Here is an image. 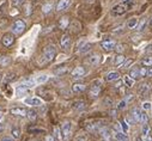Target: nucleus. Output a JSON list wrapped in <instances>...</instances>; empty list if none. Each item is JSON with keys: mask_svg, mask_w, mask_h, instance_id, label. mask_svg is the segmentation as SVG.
Returning a JSON list of instances; mask_svg holds the SVG:
<instances>
[{"mask_svg": "<svg viewBox=\"0 0 152 141\" xmlns=\"http://www.w3.org/2000/svg\"><path fill=\"white\" fill-rule=\"evenodd\" d=\"M146 25H147V19H146V18H142V19L138 23L137 30H138L139 32H141V31H144V30L146 29Z\"/></svg>", "mask_w": 152, "mask_h": 141, "instance_id": "obj_23", "label": "nucleus"}, {"mask_svg": "<svg viewBox=\"0 0 152 141\" xmlns=\"http://www.w3.org/2000/svg\"><path fill=\"white\" fill-rule=\"evenodd\" d=\"M86 74V69L82 66H78V67H75L72 72H71V76L74 78V79H78V78H82Z\"/></svg>", "mask_w": 152, "mask_h": 141, "instance_id": "obj_7", "label": "nucleus"}, {"mask_svg": "<svg viewBox=\"0 0 152 141\" xmlns=\"http://www.w3.org/2000/svg\"><path fill=\"white\" fill-rule=\"evenodd\" d=\"M107 104H109V105H111L113 104V102H111V99H108V98H105V100H104Z\"/></svg>", "mask_w": 152, "mask_h": 141, "instance_id": "obj_53", "label": "nucleus"}, {"mask_svg": "<svg viewBox=\"0 0 152 141\" xmlns=\"http://www.w3.org/2000/svg\"><path fill=\"white\" fill-rule=\"evenodd\" d=\"M69 44H71V36H69L68 33L62 35V37H61V40H60V47H61L62 49H68Z\"/></svg>", "mask_w": 152, "mask_h": 141, "instance_id": "obj_13", "label": "nucleus"}, {"mask_svg": "<svg viewBox=\"0 0 152 141\" xmlns=\"http://www.w3.org/2000/svg\"><path fill=\"white\" fill-rule=\"evenodd\" d=\"M86 62L90 65V66H97L99 62H101V55L98 54V53H94V54H91L88 59H86Z\"/></svg>", "mask_w": 152, "mask_h": 141, "instance_id": "obj_10", "label": "nucleus"}, {"mask_svg": "<svg viewBox=\"0 0 152 141\" xmlns=\"http://www.w3.org/2000/svg\"><path fill=\"white\" fill-rule=\"evenodd\" d=\"M115 139H116V141H129L128 136L125 133H122V132L115 133Z\"/></svg>", "mask_w": 152, "mask_h": 141, "instance_id": "obj_24", "label": "nucleus"}, {"mask_svg": "<svg viewBox=\"0 0 152 141\" xmlns=\"http://www.w3.org/2000/svg\"><path fill=\"white\" fill-rule=\"evenodd\" d=\"M101 90H102V83L99 80H95L91 84V86H90V91H89L90 92V96L92 98H96L101 93Z\"/></svg>", "mask_w": 152, "mask_h": 141, "instance_id": "obj_4", "label": "nucleus"}, {"mask_svg": "<svg viewBox=\"0 0 152 141\" xmlns=\"http://www.w3.org/2000/svg\"><path fill=\"white\" fill-rule=\"evenodd\" d=\"M91 47H92V46H91V43L85 42V44L79 49V53H80V54H85V53H88V52L91 49Z\"/></svg>", "mask_w": 152, "mask_h": 141, "instance_id": "obj_32", "label": "nucleus"}, {"mask_svg": "<svg viewBox=\"0 0 152 141\" xmlns=\"http://www.w3.org/2000/svg\"><path fill=\"white\" fill-rule=\"evenodd\" d=\"M148 92H150V86H148V84H142V85H140V87H139V93L141 94V97H146V94H148Z\"/></svg>", "mask_w": 152, "mask_h": 141, "instance_id": "obj_19", "label": "nucleus"}, {"mask_svg": "<svg viewBox=\"0 0 152 141\" xmlns=\"http://www.w3.org/2000/svg\"><path fill=\"white\" fill-rule=\"evenodd\" d=\"M126 105H127V100H126V99L120 100L119 104H118V110H124V109L126 108Z\"/></svg>", "mask_w": 152, "mask_h": 141, "instance_id": "obj_35", "label": "nucleus"}, {"mask_svg": "<svg viewBox=\"0 0 152 141\" xmlns=\"http://www.w3.org/2000/svg\"><path fill=\"white\" fill-rule=\"evenodd\" d=\"M3 130H4V124L0 122V132H3Z\"/></svg>", "mask_w": 152, "mask_h": 141, "instance_id": "obj_56", "label": "nucleus"}, {"mask_svg": "<svg viewBox=\"0 0 152 141\" xmlns=\"http://www.w3.org/2000/svg\"><path fill=\"white\" fill-rule=\"evenodd\" d=\"M84 1H86V3H92L94 0H84Z\"/></svg>", "mask_w": 152, "mask_h": 141, "instance_id": "obj_58", "label": "nucleus"}, {"mask_svg": "<svg viewBox=\"0 0 152 141\" xmlns=\"http://www.w3.org/2000/svg\"><path fill=\"white\" fill-rule=\"evenodd\" d=\"M145 50H146V53H152V43H151V44H148V46H147V48H146Z\"/></svg>", "mask_w": 152, "mask_h": 141, "instance_id": "obj_51", "label": "nucleus"}, {"mask_svg": "<svg viewBox=\"0 0 152 141\" xmlns=\"http://www.w3.org/2000/svg\"><path fill=\"white\" fill-rule=\"evenodd\" d=\"M20 84H22L24 87H26L28 90H30V89H32V87L36 85V81H35L34 79H26V80H23Z\"/></svg>", "mask_w": 152, "mask_h": 141, "instance_id": "obj_20", "label": "nucleus"}, {"mask_svg": "<svg viewBox=\"0 0 152 141\" xmlns=\"http://www.w3.org/2000/svg\"><path fill=\"white\" fill-rule=\"evenodd\" d=\"M24 103L26 105H30V107H41L43 104L42 99L37 98V97H29V98H25L24 99Z\"/></svg>", "mask_w": 152, "mask_h": 141, "instance_id": "obj_6", "label": "nucleus"}, {"mask_svg": "<svg viewBox=\"0 0 152 141\" xmlns=\"http://www.w3.org/2000/svg\"><path fill=\"white\" fill-rule=\"evenodd\" d=\"M138 19L137 18H131L128 22H127V28L128 29H135L138 26Z\"/></svg>", "mask_w": 152, "mask_h": 141, "instance_id": "obj_28", "label": "nucleus"}, {"mask_svg": "<svg viewBox=\"0 0 152 141\" xmlns=\"http://www.w3.org/2000/svg\"><path fill=\"white\" fill-rule=\"evenodd\" d=\"M134 5V0H124L122 3L115 5L111 9V15L113 16H122L126 12H128Z\"/></svg>", "mask_w": 152, "mask_h": 141, "instance_id": "obj_1", "label": "nucleus"}, {"mask_svg": "<svg viewBox=\"0 0 152 141\" xmlns=\"http://www.w3.org/2000/svg\"><path fill=\"white\" fill-rule=\"evenodd\" d=\"M119 79H120V74L118 72H109L105 77L107 81H115V80H119Z\"/></svg>", "mask_w": 152, "mask_h": 141, "instance_id": "obj_17", "label": "nucleus"}, {"mask_svg": "<svg viewBox=\"0 0 152 141\" xmlns=\"http://www.w3.org/2000/svg\"><path fill=\"white\" fill-rule=\"evenodd\" d=\"M131 115H132V117L134 118V121L135 122H142V117H144V115H145V113L144 111H141L139 108H134L132 111H131Z\"/></svg>", "mask_w": 152, "mask_h": 141, "instance_id": "obj_11", "label": "nucleus"}, {"mask_svg": "<svg viewBox=\"0 0 152 141\" xmlns=\"http://www.w3.org/2000/svg\"><path fill=\"white\" fill-rule=\"evenodd\" d=\"M10 111H11V114L15 115V116H20V117H25V116H28V110H26L25 108L17 107V108H12Z\"/></svg>", "mask_w": 152, "mask_h": 141, "instance_id": "obj_12", "label": "nucleus"}, {"mask_svg": "<svg viewBox=\"0 0 152 141\" xmlns=\"http://www.w3.org/2000/svg\"><path fill=\"white\" fill-rule=\"evenodd\" d=\"M77 141H86V140H85V137L80 136V137H78V139H77Z\"/></svg>", "mask_w": 152, "mask_h": 141, "instance_id": "obj_54", "label": "nucleus"}, {"mask_svg": "<svg viewBox=\"0 0 152 141\" xmlns=\"http://www.w3.org/2000/svg\"><path fill=\"white\" fill-rule=\"evenodd\" d=\"M1 141H15V139L11 137V136H5V137L1 139Z\"/></svg>", "mask_w": 152, "mask_h": 141, "instance_id": "obj_49", "label": "nucleus"}, {"mask_svg": "<svg viewBox=\"0 0 152 141\" xmlns=\"http://www.w3.org/2000/svg\"><path fill=\"white\" fill-rule=\"evenodd\" d=\"M54 137L56 139V140H62V132H61V129L59 128V127H54Z\"/></svg>", "mask_w": 152, "mask_h": 141, "instance_id": "obj_30", "label": "nucleus"}, {"mask_svg": "<svg viewBox=\"0 0 152 141\" xmlns=\"http://www.w3.org/2000/svg\"><path fill=\"white\" fill-rule=\"evenodd\" d=\"M86 108V105H85V102L83 100H78V102H74L73 105H72V109L75 110V111H82Z\"/></svg>", "mask_w": 152, "mask_h": 141, "instance_id": "obj_15", "label": "nucleus"}, {"mask_svg": "<svg viewBox=\"0 0 152 141\" xmlns=\"http://www.w3.org/2000/svg\"><path fill=\"white\" fill-rule=\"evenodd\" d=\"M122 29H124V24H121V25L116 26L115 29L113 30V32H115V33H116V32H121V31H122Z\"/></svg>", "mask_w": 152, "mask_h": 141, "instance_id": "obj_45", "label": "nucleus"}, {"mask_svg": "<svg viewBox=\"0 0 152 141\" xmlns=\"http://www.w3.org/2000/svg\"><path fill=\"white\" fill-rule=\"evenodd\" d=\"M30 9H31V5L30 4H26V7H25V15L26 16H29L31 13V10Z\"/></svg>", "mask_w": 152, "mask_h": 141, "instance_id": "obj_47", "label": "nucleus"}, {"mask_svg": "<svg viewBox=\"0 0 152 141\" xmlns=\"http://www.w3.org/2000/svg\"><path fill=\"white\" fill-rule=\"evenodd\" d=\"M147 77H152V67H148L147 69Z\"/></svg>", "mask_w": 152, "mask_h": 141, "instance_id": "obj_52", "label": "nucleus"}, {"mask_svg": "<svg viewBox=\"0 0 152 141\" xmlns=\"http://www.w3.org/2000/svg\"><path fill=\"white\" fill-rule=\"evenodd\" d=\"M129 77L134 80H137L138 78H140V74H139V68H132L131 69V72H129Z\"/></svg>", "mask_w": 152, "mask_h": 141, "instance_id": "obj_27", "label": "nucleus"}, {"mask_svg": "<svg viewBox=\"0 0 152 141\" xmlns=\"http://www.w3.org/2000/svg\"><path fill=\"white\" fill-rule=\"evenodd\" d=\"M124 81H125V84H126L127 87H132V86L134 85V83H135V80L132 79L129 76H126V77L124 78Z\"/></svg>", "mask_w": 152, "mask_h": 141, "instance_id": "obj_29", "label": "nucleus"}, {"mask_svg": "<svg viewBox=\"0 0 152 141\" xmlns=\"http://www.w3.org/2000/svg\"><path fill=\"white\" fill-rule=\"evenodd\" d=\"M110 114H111V116H116V115H115V114H116V110H111Z\"/></svg>", "mask_w": 152, "mask_h": 141, "instance_id": "obj_55", "label": "nucleus"}, {"mask_svg": "<svg viewBox=\"0 0 152 141\" xmlns=\"http://www.w3.org/2000/svg\"><path fill=\"white\" fill-rule=\"evenodd\" d=\"M135 141H142V139H141V137H140V136H138V137H137V139H135Z\"/></svg>", "mask_w": 152, "mask_h": 141, "instance_id": "obj_57", "label": "nucleus"}, {"mask_svg": "<svg viewBox=\"0 0 152 141\" xmlns=\"http://www.w3.org/2000/svg\"><path fill=\"white\" fill-rule=\"evenodd\" d=\"M67 72V68L66 67H62V68H59V69H55L54 70V73L56 74V76H61V74H64V73H66Z\"/></svg>", "mask_w": 152, "mask_h": 141, "instance_id": "obj_36", "label": "nucleus"}, {"mask_svg": "<svg viewBox=\"0 0 152 141\" xmlns=\"http://www.w3.org/2000/svg\"><path fill=\"white\" fill-rule=\"evenodd\" d=\"M148 133H150V127H148V124H147V123L142 124V129H141V134H142V136L145 137Z\"/></svg>", "mask_w": 152, "mask_h": 141, "instance_id": "obj_34", "label": "nucleus"}, {"mask_svg": "<svg viewBox=\"0 0 152 141\" xmlns=\"http://www.w3.org/2000/svg\"><path fill=\"white\" fill-rule=\"evenodd\" d=\"M125 121L128 123V124H133V123H135V121H134V118L132 117V115H129V116H127L126 118H125Z\"/></svg>", "mask_w": 152, "mask_h": 141, "instance_id": "obj_42", "label": "nucleus"}, {"mask_svg": "<svg viewBox=\"0 0 152 141\" xmlns=\"http://www.w3.org/2000/svg\"><path fill=\"white\" fill-rule=\"evenodd\" d=\"M151 108H152V104H151L150 102H144V103H142V109H144V110L147 111V110H150Z\"/></svg>", "mask_w": 152, "mask_h": 141, "instance_id": "obj_38", "label": "nucleus"}, {"mask_svg": "<svg viewBox=\"0 0 152 141\" xmlns=\"http://www.w3.org/2000/svg\"><path fill=\"white\" fill-rule=\"evenodd\" d=\"M1 42L5 47H10L15 42V36L12 33H5L3 36V39H1Z\"/></svg>", "mask_w": 152, "mask_h": 141, "instance_id": "obj_14", "label": "nucleus"}, {"mask_svg": "<svg viewBox=\"0 0 152 141\" xmlns=\"http://www.w3.org/2000/svg\"><path fill=\"white\" fill-rule=\"evenodd\" d=\"M61 132H62V140H68L71 136V132H72V123L68 121H65L61 124Z\"/></svg>", "mask_w": 152, "mask_h": 141, "instance_id": "obj_5", "label": "nucleus"}, {"mask_svg": "<svg viewBox=\"0 0 152 141\" xmlns=\"http://www.w3.org/2000/svg\"><path fill=\"white\" fill-rule=\"evenodd\" d=\"M69 25V18L68 17H61L60 18V20H59V26H60V29H62V30H65V29H67V26Z\"/></svg>", "mask_w": 152, "mask_h": 141, "instance_id": "obj_18", "label": "nucleus"}, {"mask_svg": "<svg viewBox=\"0 0 152 141\" xmlns=\"http://www.w3.org/2000/svg\"><path fill=\"white\" fill-rule=\"evenodd\" d=\"M132 63H133V60H131V59H129V60H126V61L121 65V68H128Z\"/></svg>", "mask_w": 152, "mask_h": 141, "instance_id": "obj_39", "label": "nucleus"}, {"mask_svg": "<svg viewBox=\"0 0 152 141\" xmlns=\"http://www.w3.org/2000/svg\"><path fill=\"white\" fill-rule=\"evenodd\" d=\"M55 55H56V48H55L53 44H49V46H47V47L43 49V55H42V57L45 59L46 62H50V61L55 57Z\"/></svg>", "mask_w": 152, "mask_h": 141, "instance_id": "obj_2", "label": "nucleus"}, {"mask_svg": "<svg viewBox=\"0 0 152 141\" xmlns=\"http://www.w3.org/2000/svg\"><path fill=\"white\" fill-rule=\"evenodd\" d=\"M72 4V0H59V3L56 5V11L58 12H64L66 11Z\"/></svg>", "mask_w": 152, "mask_h": 141, "instance_id": "obj_9", "label": "nucleus"}, {"mask_svg": "<svg viewBox=\"0 0 152 141\" xmlns=\"http://www.w3.org/2000/svg\"><path fill=\"white\" fill-rule=\"evenodd\" d=\"M101 134H102V136H103V139L105 141H110V132H109V129H107V128L101 129Z\"/></svg>", "mask_w": 152, "mask_h": 141, "instance_id": "obj_31", "label": "nucleus"}, {"mask_svg": "<svg viewBox=\"0 0 152 141\" xmlns=\"http://www.w3.org/2000/svg\"><path fill=\"white\" fill-rule=\"evenodd\" d=\"M1 117H3V115H1V114H0V120H1Z\"/></svg>", "mask_w": 152, "mask_h": 141, "instance_id": "obj_60", "label": "nucleus"}, {"mask_svg": "<svg viewBox=\"0 0 152 141\" xmlns=\"http://www.w3.org/2000/svg\"><path fill=\"white\" fill-rule=\"evenodd\" d=\"M125 61H126V59L122 54H119V55H116L115 57H114V65L115 66H121Z\"/></svg>", "mask_w": 152, "mask_h": 141, "instance_id": "obj_22", "label": "nucleus"}, {"mask_svg": "<svg viewBox=\"0 0 152 141\" xmlns=\"http://www.w3.org/2000/svg\"><path fill=\"white\" fill-rule=\"evenodd\" d=\"M139 74H140L141 78L147 77V69H146L145 67H140V68H139Z\"/></svg>", "mask_w": 152, "mask_h": 141, "instance_id": "obj_37", "label": "nucleus"}, {"mask_svg": "<svg viewBox=\"0 0 152 141\" xmlns=\"http://www.w3.org/2000/svg\"><path fill=\"white\" fill-rule=\"evenodd\" d=\"M28 117H29V120H35L36 118V111H34V110H29L28 111Z\"/></svg>", "mask_w": 152, "mask_h": 141, "instance_id": "obj_40", "label": "nucleus"}, {"mask_svg": "<svg viewBox=\"0 0 152 141\" xmlns=\"http://www.w3.org/2000/svg\"><path fill=\"white\" fill-rule=\"evenodd\" d=\"M25 28H26L25 22L22 20V19H17V20H15L13 24H12V32L16 33V35H19V33L24 32Z\"/></svg>", "mask_w": 152, "mask_h": 141, "instance_id": "obj_3", "label": "nucleus"}, {"mask_svg": "<svg viewBox=\"0 0 152 141\" xmlns=\"http://www.w3.org/2000/svg\"><path fill=\"white\" fill-rule=\"evenodd\" d=\"M120 124H121V128L124 129V132L126 133V132L128 130V123H127L126 121H121V122H120Z\"/></svg>", "mask_w": 152, "mask_h": 141, "instance_id": "obj_41", "label": "nucleus"}, {"mask_svg": "<svg viewBox=\"0 0 152 141\" xmlns=\"http://www.w3.org/2000/svg\"><path fill=\"white\" fill-rule=\"evenodd\" d=\"M124 46L122 44H116V47H115V50L118 52V53H121V52H124Z\"/></svg>", "mask_w": 152, "mask_h": 141, "instance_id": "obj_46", "label": "nucleus"}, {"mask_svg": "<svg viewBox=\"0 0 152 141\" xmlns=\"http://www.w3.org/2000/svg\"><path fill=\"white\" fill-rule=\"evenodd\" d=\"M53 11V4L52 3H46L43 6H42V12L45 13V15H48V13H50Z\"/></svg>", "mask_w": 152, "mask_h": 141, "instance_id": "obj_25", "label": "nucleus"}, {"mask_svg": "<svg viewBox=\"0 0 152 141\" xmlns=\"http://www.w3.org/2000/svg\"><path fill=\"white\" fill-rule=\"evenodd\" d=\"M145 141H152V134H151V132L145 136Z\"/></svg>", "mask_w": 152, "mask_h": 141, "instance_id": "obj_50", "label": "nucleus"}, {"mask_svg": "<svg viewBox=\"0 0 152 141\" xmlns=\"http://www.w3.org/2000/svg\"><path fill=\"white\" fill-rule=\"evenodd\" d=\"M25 3V0H12V4L16 5V6H20Z\"/></svg>", "mask_w": 152, "mask_h": 141, "instance_id": "obj_44", "label": "nucleus"}, {"mask_svg": "<svg viewBox=\"0 0 152 141\" xmlns=\"http://www.w3.org/2000/svg\"><path fill=\"white\" fill-rule=\"evenodd\" d=\"M11 134H12L13 139H18L19 137V130L18 129H12L11 130Z\"/></svg>", "mask_w": 152, "mask_h": 141, "instance_id": "obj_43", "label": "nucleus"}, {"mask_svg": "<svg viewBox=\"0 0 152 141\" xmlns=\"http://www.w3.org/2000/svg\"><path fill=\"white\" fill-rule=\"evenodd\" d=\"M45 141H55V137H54V135H46Z\"/></svg>", "mask_w": 152, "mask_h": 141, "instance_id": "obj_48", "label": "nucleus"}, {"mask_svg": "<svg viewBox=\"0 0 152 141\" xmlns=\"http://www.w3.org/2000/svg\"><path fill=\"white\" fill-rule=\"evenodd\" d=\"M101 47H102L105 52H111V50L115 49L116 42L113 41V40H105V41H103V42L101 43Z\"/></svg>", "mask_w": 152, "mask_h": 141, "instance_id": "obj_8", "label": "nucleus"}, {"mask_svg": "<svg viewBox=\"0 0 152 141\" xmlns=\"http://www.w3.org/2000/svg\"><path fill=\"white\" fill-rule=\"evenodd\" d=\"M48 79H49L48 76H46V74H41V76H39V77H36L35 81H36V84H45L46 81H48Z\"/></svg>", "mask_w": 152, "mask_h": 141, "instance_id": "obj_26", "label": "nucleus"}, {"mask_svg": "<svg viewBox=\"0 0 152 141\" xmlns=\"http://www.w3.org/2000/svg\"><path fill=\"white\" fill-rule=\"evenodd\" d=\"M1 79H3V74L0 73V83H1Z\"/></svg>", "mask_w": 152, "mask_h": 141, "instance_id": "obj_59", "label": "nucleus"}, {"mask_svg": "<svg viewBox=\"0 0 152 141\" xmlns=\"http://www.w3.org/2000/svg\"><path fill=\"white\" fill-rule=\"evenodd\" d=\"M86 90V85L85 84H79V83H77V84H74L73 86H72V91L74 92V93H82V92H84Z\"/></svg>", "mask_w": 152, "mask_h": 141, "instance_id": "obj_16", "label": "nucleus"}, {"mask_svg": "<svg viewBox=\"0 0 152 141\" xmlns=\"http://www.w3.org/2000/svg\"><path fill=\"white\" fill-rule=\"evenodd\" d=\"M10 63V57L9 56H1L0 57V66H7Z\"/></svg>", "mask_w": 152, "mask_h": 141, "instance_id": "obj_33", "label": "nucleus"}, {"mask_svg": "<svg viewBox=\"0 0 152 141\" xmlns=\"http://www.w3.org/2000/svg\"><path fill=\"white\" fill-rule=\"evenodd\" d=\"M141 65L146 67H152V55H146L141 59Z\"/></svg>", "mask_w": 152, "mask_h": 141, "instance_id": "obj_21", "label": "nucleus"}]
</instances>
